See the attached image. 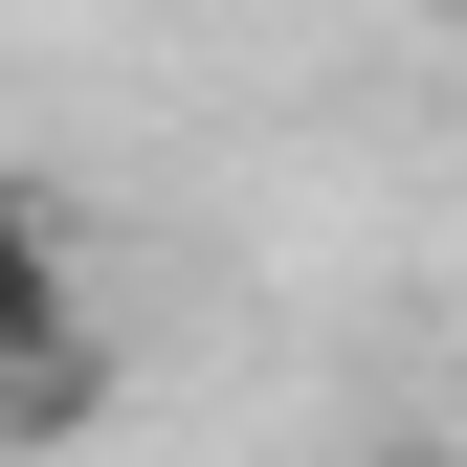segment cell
Here are the masks:
<instances>
[{"mask_svg": "<svg viewBox=\"0 0 467 467\" xmlns=\"http://www.w3.org/2000/svg\"><path fill=\"white\" fill-rule=\"evenodd\" d=\"M67 312H89L67 223H45V179H0V379H45V357H67Z\"/></svg>", "mask_w": 467, "mask_h": 467, "instance_id": "6da1fadb", "label": "cell"}, {"mask_svg": "<svg viewBox=\"0 0 467 467\" xmlns=\"http://www.w3.org/2000/svg\"><path fill=\"white\" fill-rule=\"evenodd\" d=\"M423 23H467V0H423Z\"/></svg>", "mask_w": 467, "mask_h": 467, "instance_id": "7a4b0ae2", "label": "cell"}]
</instances>
